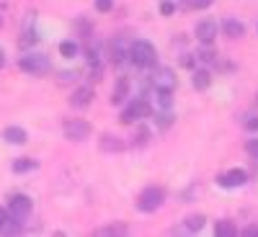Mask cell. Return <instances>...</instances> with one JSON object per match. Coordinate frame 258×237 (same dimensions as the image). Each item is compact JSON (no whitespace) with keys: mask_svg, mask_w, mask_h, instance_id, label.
Instances as JSON below:
<instances>
[{"mask_svg":"<svg viewBox=\"0 0 258 237\" xmlns=\"http://www.w3.org/2000/svg\"><path fill=\"white\" fill-rule=\"evenodd\" d=\"M124 57H129V47H124V41H116V44L111 47V59L121 62Z\"/></svg>","mask_w":258,"mask_h":237,"instance_id":"603a6c76","label":"cell"},{"mask_svg":"<svg viewBox=\"0 0 258 237\" xmlns=\"http://www.w3.org/2000/svg\"><path fill=\"white\" fill-rule=\"evenodd\" d=\"M150 114H153V106H150L145 98H135V101L129 103L124 111H121L119 121H121V124H137V121L147 119Z\"/></svg>","mask_w":258,"mask_h":237,"instance_id":"277c9868","label":"cell"},{"mask_svg":"<svg viewBox=\"0 0 258 237\" xmlns=\"http://www.w3.org/2000/svg\"><path fill=\"white\" fill-rule=\"evenodd\" d=\"M59 54L64 57V59H73L75 54H78V44H75V41H62V44H59Z\"/></svg>","mask_w":258,"mask_h":237,"instance_id":"44dd1931","label":"cell"},{"mask_svg":"<svg viewBox=\"0 0 258 237\" xmlns=\"http://www.w3.org/2000/svg\"><path fill=\"white\" fill-rule=\"evenodd\" d=\"M155 119H158V126H160V129H168L170 124H173V116H170L168 111H163V114H158Z\"/></svg>","mask_w":258,"mask_h":237,"instance_id":"4316f807","label":"cell"},{"mask_svg":"<svg viewBox=\"0 0 258 237\" xmlns=\"http://www.w3.org/2000/svg\"><path fill=\"white\" fill-rule=\"evenodd\" d=\"M8 222V209H3V206H0V227H3Z\"/></svg>","mask_w":258,"mask_h":237,"instance_id":"d6a6232c","label":"cell"},{"mask_svg":"<svg viewBox=\"0 0 258 237\" xmlns=\"http://www.w3.org/2000/svg\"><path fill=\"white\" fill-rule=\"evenodd\" d=\"M155 101L163 111H168L173 106V91H155Z\"/></svg>","mask_w":258,"mask_h":237,"instance_id":"d6986e66","label":"cell"},{"mask_svg":"<svg viewBox=\"0 0 258 237\" xmlns=\"http://www.w3.org/2000/svg\"><path fill=\"white\" fill-rule=\"evenodd\" d=\"M186 3V8H191V11H207L214 0H183Z\"/></svg>","mask_w":258,"mask_h":237,"instance_id":"484cf974","label":"cell"},{"mask_svg":"<svg viewBox=\"0 0 258 237\" xmlns=\"http://www.w3.org/2000/svg\"><path fill=\"white\" fill-rule=\"evenodd\" d=\"M21 44L29 47V44H36V34H26V39H21Z\"/></svg>","mask_w":258,"mask_h":237,"instance_id":"1f68e13d","label":"cell"},{"mask_svg":"<svg viewBox=\"0 0 258 237\" xmlns=\"http://www.w3.org/2000/svg\"><path fill=\"white\" fill-rule=\"evenodd\" d=\"M155 91H176V72L170 67H155L153 70V77H150Z\"/></svg>","mask_w":258,"mask_h":237,"instance_id":"8992f818","label":"cell"},{"mask_svg":"<svg viewBox=\"0 0 258 237\" xmlns=\"http://www.w3.org/2000/svg\"><path fill=\"white\" fill-rule=\"evenodd\" d=\"M173 11H176V3H170V0L160 3V13H163V16H173Z\"/></svg>","mask_w":258,"mask_h":237,"instance_id":"f546056e","label":"cell"},{"mask_svg":"<svg viewBox=\"0 0 258 237\" xmlns=\"http://www.w3.org/2000/svg\"><path fill=\"white\" fill-rule=\"evenodd\" d=\"M243 129L250 134H258V114H245L243 116Z\"/></svg>","mask_w":258,"mask_h":237,"instance_id":"7402d4cb","label":"cell"},{"mask_svg":"<svg viewBox=\"0 0 258 237\" xmlns=\"http://www.w3.org/2000/svg\"><path fill=\"white\" fill-rule=\"evenodd\" d=\"M204 222H207L204 214H188L183 224H186V229H191V232H199V229L204 227Z\"/></svg>","mask_w":258,"mask_h":237,"instance_id":"ac0fdd59","label":"cell"},{"mask_svg":"<svg viewBox=\"0 0 258 237\" xmlns=\"http://www.w3.org/2000/svg\"><path fill=\"white\" fill-rule=\"evenodd\" d=\"M91 132H93V126L85 119H64V124H62V134H64V139H70V142L88 139Z\"/></svg>","mask_w":258,"mask_h":237,"instance_id":"3957f363","label":"cell"},{"mask_svg":"<svg viewBox=\"0 0 258 237\" xmlns=\"http://www.w3.org/2000/svg\"><path fill=\"white\" fill-rule=\"evenodd\" d=\"M98 147H101V152H121L126 144H124V139L116 137V134H101Z\"/></svg>","mask_w":258,"mask_h":237,"instance_id":"8fae6325","label":"cell"},{"mask_svg":"<svg viewBox=\"0 0 258 237\" xmlns=\"http://www.w3.org/2000/svg\"><path fill=\"white\" fill-rule=\"evenodd\" d=\"M165 201V188L163 186H147L140 196H137V209L150 214V211H158Z\"/></svg>","mask_w":258,"mask_h":237,"instance_id":"7a4b0ae2","label":"cell"},{"mask_svg":"<svg viewBox=\"0 0 258 237\" xmlns=\"http://www.w3.org/2000/svg\"><path fill=\"white\" fill-rule=\"evenodd\" d=\"M255 101H258V96H255Z\"/></svg>","mask_w":258,"mask_h":237,"instance_id":"e575fe53","label":"cell"},{"mask_svg":"<svg viewBox=\"0 0 258 237\" xmlns=\"http://www.w3.org/2000/svg\"><path fill=\"white\" fill-rule=\"evenodd\" d=\"M214 234L217 237H235L238 234V227H235L230 219H220V222H214Z\"/></svg>","mask_w":258,"mask_h":237,"instance_id":"2e32d148","label":"cell"},{"mask_svg":"<svg viewBox=\"0 0 258 237\" xmlns=\"http://www.w3.org/2000/svg\"><path fill=\"white\" fill-rule=\"evenodd\" d=\"M34 168H36V160H31V157H18V160L13 163L16 173H29V170H34Z\"/></svg>","mask_w":258,"mask_h":237,"instance_id":"ffe728a7","label":"cell"},{"mask_svg":"<svg viewBox=\"0 0 258 237\" xmlns=\"http://www.w3.org/2000/svg\"><path fill=\"white\" fill-rule=\"evenodd\" d=\"M222 31H225L227 39H243L245 36V24L238 21V18H227L222 24Z\"/></svg>","mask_w":258,"mask_h":237,"instance_id":"4fadbf2b","label":"cell"},{"mask_svg":"<svg viewBox=\"0 0 258 237\" xmlns=\"http://www.w3.org/2000/svg\"><path fill=\"white\" fill-rule=\"evenodd\" d=\"M96 11H98V13H109V11H114V0H96Z\"/></svg>","mask_w":258,"mask_h":237,"instance_id":"83f0119b","label":"cell"},{"mask_svg":"<svg viewBox=\"0 0 258 237\" xmlns=\"http://www.w3.org/2000/svg\"><path fill=\"white\" fill-rule=\"evenodd\" d=\"M129 59H132L137 67H155L158 49H155V44H150L147 39H137L129 44Z\"/></svg>","mask_w":258,"mask_h":237,"instance_id":"6da1fadb","label":"cell"},{"mask_svg":"<svg viewBox=\"0 0 258 237\" xmlns=\"http://www.w3.org/2000/svg\"><path fill=\"white\" fill-rule=\"evenodd\" d=\"M8 211L18 219H26L31 214V199L24 196V193H13V196L8 199Z\"/></svg>","mask_w":258,"mask_h":237,"instance_id":"ba28073f","label":"cell"},{"mask_svg":"<svg viewBox=\"0 0 258 237\" xmlns=\"http://www.w3.org/2000/svg\"><path fill=\"white\" fill-rule=\"evenodd\" d=\"M3 139L8 144H24L29 139V134H26V129H21V126H8L3 132Z\"/></svg>","mask_w":258,"mask_h":237,"instance_id":"9a60e30c","label":"cell"},{"mask_svg":"<svg viewBox=\"0 0 258 237\" xmlns=\"http://www.w3.org/2000/svg\"><path fill=\"white\" fill-rule=\"evenodd\" d=\"M217 31H220V26H217V21H212V18H204L194 26V36H197L202 44H212V41L217 39Z\"/></svg>","mask_w":258,"mask_h":237,"instance_id":"52a82bcc","label":"cell"},{"mask_svg":"<svg viewBox=\"0 0 258 237\" xmlns=\"http://www.w3.org/2000/svg\"><path fill=\"white\" fill-rule=\"evenodd\" d=\"M191 85L197 91H209V85H212V72L209 70H194V75H191Z\"/></svg>","mask_w":258,"mask_h":237,"instance_id":"5bb4252c","label":"cell"},{"mask_svg":"<svg viewBox=\"0 0 258 237\" xmlns=\"http://www.w3.org/2000/svg\"><path fill=\"white\" fill-rule=\"evenodd\" d=\"M96 98V91L91 88V85H83V88L73 91L70 96V103L75 106V109H85V106H91V101Z\"/></svg>","mask_w":258,"mask_h":237,"instance_id":"30bf717a","label":"cell"},{"mask_svg":"<svg viewBox=\"0 0 258 237\" xmlns=\"http://www.w3.org/2000/svg\"><path fill=\"white\" fill-rule=\"evenodd\" d=\"M197 57H199V59H202L204 64H212V62H217V52L212 49V44H204V49H202V52H199Z\"/></svg>","mask_w":258,"mask_h":237,"instance_id":"d4e9b609","label":"cell"},{"mask_svg":"<svg viewBox=\"0 0 258 237\" xmlns=\"http://www.w3.org/2000/svg\"><path fill=\"white\" fill-rule=\"evenodd\" d=\"M147 142H150V129L140 124V126L135 129V134H132V144H135V147H145Z\"/></svg>","mask_w":258,"mask_h":237,"instance_id":"e0dca14e","label":"cell"},{"mask_svg":"<svg viewBox=\"0 0 258 237\" xmlns=\"http://www.w3.org/2000/svg\"><path fill=\"white\" fill-rule=\"evenodd\" d=\"M129 88H132V83H129V77H119L116 85H114V91H111V103L119 106L129 98Z\"/></svg>","mask_w":258,"mask_h":237,"instance_id":"7c38bea8","label":"cell"},{"mask_svg":"<svg viewBox=\"0 0 258 237\" xmlns=\"http://www.w3.org/2000/svg\"><path fill=\"white\" fill-rule=\"evenodd\" d=\"M217 183L222 188H240V186L248 183V173H245L243 168H232V170H227V173H222L217 178Z\"/></svg>","mask_w":258,"mask_h":237,"instance_id":"9c48e42d","label":"cell"},{"mask_svg":"<svg viewBox=\"0 0 258 237\" xmlns=\"http://www.w3.org/2000/svg\"><path fill=\"white\" fill-rule=\"evenodd\" d=\"M245 149H248V155H250V157H255V160H258V139H248Z\"/></svg>","mask_w":258,"mask_h":237,"instance_id":"f1b7e54d","label":"cell"},{"mask_svg":"<svg viewBox=\"0 0 258 237\" xmlns=\"http://www.w3.org/2000/svg\"><path fill=\"white\" fill-rule=\"evenodd\" d=\"M21 70L29 75H47L52 70V62L47 54H26L21 57Z\"/></svg>","mask_w":258,"mask_h":237,"instance_id":"5b68a950","label":"cell"},{"mask_svg":"<svg viewBox=\"0 0 258 237\" xmlns=\"http://www.w3.org/2000/svg\"><path fill=\"white\" fill-rule=\"evenodd\" d=\"M243 234H245V237H258V227H255V224H248V227L243 229Z\"/></svg>","mask_w":258,"mask_h":237,"instance_id":"4dcf8cb0","label":"cell"},{"mask_svg":"<svg viewBox=\"0 0 258 237\" xmlns=\"http://www.w3.org/2000/svg\"><path fill=\"white\" fill-rule=\"evenodd\" d=\"M126 232H129V227L124 222H116V224H109V227L98 229V234H126Z\"/></svg>","mask_w":258,"mask_h":237,"instance_id":"cb8c5ba5","label":"cell"},{"mask_svg":"<svg viewBox=\"0 0 258 237\" xmlns=\"http://www.w3.org/2000/svg\"><path fill=\"white\" fill-rule=\"evenodd\" d=\"M0 67H6V52L0 49Z\"/></svg>","mask_w":258,"mask_h":237,"instance_id":"836d02e7","label":"cell"}]
</instances>
